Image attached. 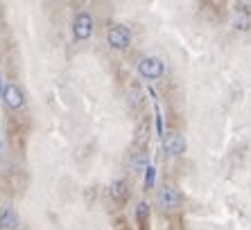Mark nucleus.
Here are the masks:
<instances>
[{
  "label": "nucleus",
  "mask_w": 251,
  "mask_h": 230,
  "mask_svg": "<svg viewBox=\"0 0 251 230\" xmlns=\"http://www.w3.org/2000/svg\"><path fill=\"white\" fill-rule=\"evenodd\" d=\"M154 183H156V167L147 165L145 167V187H147V190H152Z\"/></svg>",
  "instance_id": "nucleus-10"
},
{
  "label": "nucleus",
  "mask_w": 251,
  "mask_h": 230,
  "mask_svg": "<svg viewBox=\"0 0 251 230\" xmlns=\"http://www.w3.org/2000/svg\"><path fill=\"white\" fill-rule=\"evenodd\" d=\"M73 34L77 41H86L93 34V16L88 12H77L75 21H73Z\"/></svg>",
  "instance_id": "nucleus-1"
},
{
  "label": "nucleus",
  "mask_w": 251,
  "mask_h": 230,
  "mask_svg": "<svg viewBox=\"0 0 251 230\" xmlns=\"http://www.w3.org/2000/svg\"><path fill=\"white\" fill-rule=\"evenodd\" d=\"M163 70H165L163 61L156 57H145L138 61V72L145 77V79H158V77L163 75Z\"/></svg>",
  "instance_id": "nucleus-3"
},
{
  "label": "nucleus",
  "mask_w": 251,
  "mask_h": 230,
  "mask_svg": "<svg viewBox=\"0 0 251 230\" xmlns=\"http://www.w3.org/2000/svg\"><path fill=\"white\" fill-rule=\"evenodd\" d=\"M0 99H2V75H0Z\"/></svg>",
  "instance_id": "nucleus-13"
},
{
  "label": "nucleus",
  "mask_w": 251,
  "mask_h": 230,
  "mask_svg": "<svg viewBox=\"0 0 251 230\" xmlns=\"http://www.w3.org/2000/svg\"><path fill=\"white\" fill-rule=\"evenodd\" d=\"M136 219H138L140 224V230H147V219H150V206L145 201H140L136 206Z\"/></svg>",
  "instance_id": "nucleus-9"
},
{
  "label": "nucleus",
  "mask_w": 251,
  "mask_h": 230,
  "mask_svg": "<svg viewBox=\"0 0 251 230\" xmlns=\"http://www.w3.org/2000/svg\"><path fill=\"white\" fill-rule=\"evenodd\" d=\"M134 167H147L145 156H143V154H136V158H134Z\"/></svg>",
  "instance_id": "nucleus-12"
},
{
  "label": "nucleus",
  "mask_w": 251,
  "mask_h": 230,
  "mask_svg": "<svg viewBox=\"0 0 251 230\" xmlns=\"http://www.w3.org/2000/svg\"><path fill=\"white\" fill-rule=\"evenodd\" d=\"M16 226H18V214L14 212V207H9V206L0 207V228L16 230Z\"/></svg>",
  "instance_id": "nucleus-7"
},
{
  "label": "nucleus",
  "mask_w": 251,
  "mask_h": 230,
  "mask_svg": "<svg viewBox=\"0 0 251 230\" xmlns=\"http://www.w3.org/2000/svg\"><path fill=\"white\" fill-rule=\"evenodd\" d=\"M109 194H111L113 201H125L129 196V183L125 179H116L109 187Z\"/></svg>",
  "instance_id": "nucleus-8"
},
{
  "label": "nucleus",
  "mask_w": 251,
  "mask_h": 230,
  "mask_svg": "<svg viewBox=\"0 0 251 230\" xmlns=\"http://www.w3.org/2000/svg\"><path fill=\"white\" fill-rule=\"evenodd\" d=\"M2 102L9 106V109H21L25 102L23 92H21V88L14 86V84H9V86L2 88Z\"/></svg>",
  "instance_id": "nucleus-5"
},
{
  "label": "nucleus",
  "mask_w": 251,
  "mask_h": 230,
  "mask_svg": "<svg viewBox=\"0 0 251 230\" xmlns=\"http://www.w3.org/2000/svg\"><path fill=\"white\" fill-rule=\"evenodd\" d=\"M179 201H181V196H179L176 187H172V185H163V187H161V192H158V203H161L163 210H175V207L179 206Z\"/></svg>",
  "instance_id": "nucleus-4"
},
{
  "label": "nucleus",
  "mask_w": 251,
  "mask_h": 230,
  "mask_svg": "<svg viewBox=\"0 0 251 230\" xmlns=\"http://www.w3.org/2000/svg\"><path fill=\"white\" fill-rule=\"evenodd\" d=\"M154 113H156V133L163 136V117H161V106L154 102Z\"/></svg>",
  "instance_id": "nucleus-11"
},
{
  "label": "nucleus",
  "mask_w": 251,
  "mask_h": 230,
  "mask_svg": "<svg viewBox=\"0 0 251 230\" xmlns=\"http://www.w3.org/2000/svg\"><path fill=\"white\" fill-rule=\"evenodd\" d=\"M106 41H109V46L116 47V50H125V47H129V43H131V32H129L125 25H111L109 32H106Z\"/></svg>",
  "instance_id": "nucleus-2"
},
{
  "label": "nucleus",
  "mask_w": 251,
  "mask_h": 230,
  "mask_svg": "<svg viewBox=\"0 0 251 230\" xmlns=\"http://www.w3.org/2000/svg\"><path fill=\"white\" fill-rule=\"evenodd\" d=\"M163 147L170 156H181L183 151H186V140H183V136H179V133H172V136H168V138L163 140Z\"/></svg>",
  "instance_id": "nucleus-6"
}]
</instances>
